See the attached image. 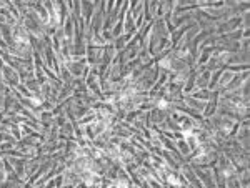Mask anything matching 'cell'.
Segmentation results:
<instances>
[{
    "mask_svg": "<svg viewBox=\"0 0 250 188\" xmlns=\"http://www.w3.org/2000/svg\"><path fill=\"white\" fill-rule=\"evenodd\" d=\"M118 188H127V185H125L124 181H122V183H120V181H118Z\"/></svg>",
    "mask_w": 250,
    "mask_h": 188,
    "instance_id": "obj_1",
    "label": "cell"
}]
</instances>
